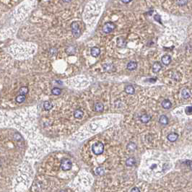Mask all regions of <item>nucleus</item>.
I'll list each match as a JSON object with an SVG mask.
<instances>
[{
  "label": "nucleus",
  "instance_id": "1",
  "mask_svg": "<svg viewBox=\"0 0 192 192\" xmlns=\"http://www.w3.org/2000/svg\"><path fill=\"white\" fill-rule=\"evenodd\" d=\"M92 153L96 155L101 154L104 151V144L101 141H98L92 145Z\"/></svg>",
  "mask_w": 192,
  "mask_h": 192
},
{
  "label": "nucleus",
  "instance_id": "2",
  "mask_svg": "<svg viewBox=\"0 0 192 192\" xmlns=\"http://www.w3.org/2000/svg\"><path fill=\"white\" fill-rule=\"evenodd\" d=\"M71 30H72V33L73 36L75 38H78L80 36V27H79V25L78 24V23L73 22L71 24Z\"/></svg>",
  "mask_w": 192,
  "mask_h": 192
},
{
  "label": "nucleus",
  "instance_id": "3",
  "mask_svg": "<svg viewBox=\"0 0 192 192\" xmlns=\"http://www.w3.org/2000/svg\"><path fill=\"white\" fill-rule=\"evenodd\" d=\"M115 28V25L114 23L108 22V23H106L102 27V32L105 33H109L112 32Z\"/></svg>",
  "mask_w": 192,
  "mask_h": 192
},
{
  "label": "nucleus",
  "instance_id": "4",
  "mask_svg": "<svg viewBox=\"0 0 192 192\" xmlns=\"http://www.w3.org/2000/svg\"><path fill=\"white\" fill-rule=\"evenodd\" d=\"M72 163L71 162L70 160L67 159V158H65L62 160V163L61 165V167L62 170H69L72 168Z\"/></svg>",
  "mask_w": 192,
  "mask_h": 192
},
{
  "label": "nucleus",
  "instance_id": "5",
  "mask_svg": "<svg viewBox=\"0 0 192 192\" xmlns=\"http://www.w3.org/2000/svg\"><path fill=\"white\" fill-rule=\"evenodd\" d=\"M102 67H103V69L105 72H114L115 70V66H114V64H111V63H107V64H103Z\"/></svg>",
  "mask_w": 192,
  "mask_h": 192
},
{
  "label": "nucleus",
  "instance_id": "6",
  "mask_svg": "<svg viewBox=\"0 0 192 192\" xmlns=\"http://www.w3.org/2000/svg\"><path fill=\"white\" fill-rule=\"evenodd\" d=\"M179 138V134L176 133H170L167 136V139L171 142L176 141Z\"/></svg>",
  "mask_w": 192,
  "mask_h": 192
},
{
  "label": "nucleus",
  "instance_id": "7",
  "mask_svg": "<svg viewBox=\"0 0 192 192\" xmlns=\"http://www.w3.org/2000/svg\"><path fill=\"white\" fill-rule=\"evenodd\" d=\"M181 96L184 99H187L191 97V92L187 88H183L181 91Z\"/></svg>",
  "mask_w": 192,
  "mask_h": 192
},
{
  "label": "nucleus",
  "instance_id": "8",
  "mask_svg": "<svg viewBox=\"0 0 192 192\" xmlns=\"http://www.w3.org/2000/svg\"><path fill=\"white\" fill-rule=\"evenodd\" d=\"M90 53H91V55L93 57H98L100 53H101V50L98 47H92L90 50Z\"/></svg>",
  "mask_w": 192,
  "mask_h": 192
},
{
  "label": "nucleus",
  "instance_id": "9",
  "mask_svg": "<svg viewBox=\"0 0 192 192\" xmlns=\"http://www.w3.org/2000/svg\"><path fill=\"white\" fill-rule=\"evenodd\" d=\"M151 118H152L151 115H148V114H143L140 116V121L143 124H147L151 120Z\"/></svg>",
  "mask_w": 192,
  "mask_h": 192
},
{
  "label": "nucleus",
  "instance_id": "10",
  "mask_svg": "<svg viewBox=\"0 0 192 192\" xmlns=\"http://www.w3.org/2000/svg\"><path fill=\"white\" fill-rule=\"evenodd\" d=\"M137 67V63L136 62L131 61V62H129L127 64V69H128V70H130V71L136 69Z\"/></svg>",
  "mask_w": 192,
  "mask_h": 192
},
{
  "label": "nucleus",
  "instance_id": "11",
  "mask_svg": "<svg viewBox=\"0 0 192 192\" xmlns=\"http://www.w3.org/2000/svg\"><path fill=\"white\" fill-rule=\"evenodd\" d=\"M162 69V66L161 64H160L159 62H155L154 63V64L153 65V71L154 73H157L159 72Z\"/></svg>",
  "mask_w": 192,
  "mask_h": 192
},
{
  "label": "nucleus",
  "instance_id": "12",
  "mask_svg": "<svg viewBox=\"0 0 192 192\" xmlns=\"http://www.w3.org/2000/svg\"><path fill=\"white\" fill-rule=\"evenodd\" d=\"M117 46L121 48L125 47L127 46V41L123 38H118L117 39Z\"/></svg>",
  "mask_w": 192,
  "mask_h": 192
},
{
  "label": "nucleus",
  "instance_id": "13",
  "mask_svg": "<svg viewBox=\"0 0 192 192\" xmlns=\"http://www.w3.org/2000/svg\"><path fill=\"white\" fill-rule=\"evenodd\" d=\"M104 110V105L101 102H96L95 104V111L97 112H102Z\"/></svg>",
  "mask_w": 192,
  "mask_h": 192
},
{
  "label": "nucleus",
  "instance_id": "14",
  "mask_svg": "<svg viewBox=\"0 0 192 192\" xmlns=\"http://www.w3.org/2000/svg\"><path fill=\"white\" fill-rule=\"evenodd\" d=\"M136 163V160L134 157H129L126 160V165L128 167L134 166Z\"/></svg>",
  "mask_w": 192,
  "mask_h": 192
},
{
  "label": "nucleus",
  "instance_id": "15",
  "mask_svg": "<svg viewBox=\"0 0 192 192\" xmlns=\"http://www.w3.org/2000/svg\"><path fill=\"white\" fill-rule=\"evenodd\" d=\"M162 62L165 65H168L171 62V57L168 55H165L162 57Z\"/></svg>",
  "mask_w": 192,
  "mask_h": 192
},
{
  "label": "nucleus",
  "instance_id": "16",
  "mask_svg": "<svg viewBox=\"0 0 192 192\" xmlns=\"http://www.w3.org/2000/svg\"><path fill=\"white\" fill-rule=\"evenodd\" d=\"M159 122L163 125H167L168 124V118L166 115H162L160 117Z\"/></svg>",
  "mask_w": 192,
  "mask_h": 192
},
{
  "label": "nucleus",
  "instance_id": "17",
  "mask_svg": "<svg viewBox=\"0 0 192 192\" xmlns=\"http://www.w3.org/2000/svg\"><path fill=\"white\" fill-rule=\"evenodd\" d=\"M162 106L165 108V109H169L171 108L172 106V103L169 101V100H164L162 102Z\"/></svg>",
  "mask_w": 192,
  "mask_h": 192
},
{
  "label": "nucleus",
  "instance_id": "18",
  "mask_svg": "<svg viewBox=\"0 0 192 192\" xmlns=\"http://www.w3.org/2000/svg\"><path fill=\"white\" fill-rule=\"evenodd\" d=\"M125 92L127 94L133 95V94H134L135 90H134V87L132 85H127V86L125 87Z\"/></svg>",
  "mask_w": 192,
  "mask_h": 192
},
{
  "label": "nucleus",
  "instance_id": "19",
  "mask_svg": "<svg viewBox=\"0 0 192 192\" xmlns=\"http://www.w3.org/2000/svg\"><path fill=\"white\" fill-rule=\"evenodd\" d=\"M84 115V112L80 110V109H77L75 112H74V116L76 118H82Z\"/></svg>",
  "mask_w": 192,
  "mask_h": 192
},
{
  "label": "nucleus",
  "instance_id": "20",
  "mask_svg": "<svg viewBox=\"0 0 192 192\" xmlns=\"http://www.w3.org/2000/svg\"><path fill=\"white\" fill-rule=\"evenodd\" d=\"M26 95H19L17 96L16 98V102H18V103H22L23 102L25 101H26Z\"/></svg>",
  "mask_w": 192,
  "mask_h": 192
},
{
  "label": "nucleus",
  "instance_id": "21",
  "mask_svg": "<svg viewBox=\"0 0 192 192\" xmlns=\"http://www.w3.org/2000/svg\"><path fill=\"white\" fill-rule=\"evenodd\" d=\"M53 105L49 101H45L43 103V108L46 111H50L52 108Z\"/></svg>",
  "mask_w": 192,
  "mask_h": 192
},
{
  "label": "nucleus",
  "instance_id": "22",
  "mask_svg": "<svg viewBox=\"0 0 192 192\" xmlns=\"http://www.w3.org/2000/svg\"><path fill=\"white\" fill-rule=\"evenodd\" d=\"M127 149L130 151H134L137 149V145L134 142H129L127 145Z\"/></svg>",
  "mask_w": 192,
  "mask_h": 192
},
{
  "label": "nucleus",
  "instance_id": "23",
  "mask_svg": "<svg viewBox=\"0 0 192 192\" xmlns=\"http://www.w3.org/2000/svg\"><path fill=\"white\" fill-rule=\"evenodd\" d=\"M19 92L20 95H26L28 93V88L27 87H22L20 88L19 90Z\"/></svg>",
  "mask_w": 192,
  "mask_h": 192
},
{
  "label": "nucleus",
  "instance_id": "24",
  "mask_svg": "<svg viewBox=\"0 0 192 192\" xmlns=\"http://www.w3.org/2000/svg\"><path fill=\"white\" fill-rule=\"evenodd\" d=\"M105 173V170H104V168L102 167H98L95 169V173L97 175H99V176H101V175H103Z\"/></svg>",
  "mask_w": 192,
  "mask_h": 192
},
{
  "label": "nucleus",
  "instance_id": "25",
  "mask_svg": "<svg viewBox=\"0 0 192 192\" xmlns=\"http://www.w3.org/2000/svg\"><path fill=\"white\" fill-rule=\"evenodd\" d=\"M52 94H53L54 95H59L62 93V90L59 88H54L51 90Z\"/></svg>",
  "mask_w": 192,
  "mask_h": 192
},
{
  "label": "nucleus",
  "instance_id": "26",
  "mask_svg": "<svg viewBox=\"0 0 192 192\" xmlns=\"http://www.w3.org/2000/svg\"><path fill=\"white\" fill-rule=\"evenodd\" d=\"M66 53H67L68 54H69V55H71V54H74L75 52V48L74 46L68 47V48L66 49Z\"/></svg>",
  "mask_w": 192,
  "mask_h": 192
},
{
  "label": "nucleus",
  "instance_id": "27",
  "mask_svg": "<svg viewBox=\"0 0 192 192\" xmlns=\"http://www.w3.org/2000/svg\"><path fill=\"white\" fill-rule=\"evenodd\" d=\"M185 113L187 115H192V106H187L185 108Z\"/></svg>",
  "mask_w": 192,
  "mask_h": 192
},
{
  "label": "nucleus",
  "instance_id": "28",
  "mask_svg": "<svg viewBox=\"0 0 192 192\" xmlns=\"http://www.w3.org/2000/svg\"><path fill=\"white\" fill-rule=\"evenodd\" d=\"M13 137H14V140H17V141H21V140H23L22 136H21L20 134H14Z\"/></svg>",
  "mask_w": 192,
  "mask_h": 192
},
{
  "label": "nucleus",
  "instance_id": "29",
  "mask_svg": "<svg viewBox=\"0 0 192 192\" xmlns=\"http://www.w3.org/2000/svg\"><path fill=\"white\" fill-rule=\"evenodd\" d=\"M188 0H176V3L180 5V6H183L185 4H186Z\"/></svg>",
  "mask_w": 192,
  "mask_h": 192
},
{
  "label": "nucleus",
  "instance_id": "30",
  "mask_svg": "<svg viewBox=\"0 0 192 192\" xmlns=\"http://www.w3.org/2000/svg\"><path fill=\"white\" fill-rule=\"evenodd\" d=\"M56 53H57V50H56V49H55V48H52V49H50V54H51V56L56 54Z\"/></svg>",
  "mask_w": 192,
  "mask_h": 192
},
{
  "label": "nucleus",
  "instance_id": "31",
  "mask_svg": "<svg viewBox=\"0 0 192 192\" xmlns=\"http://www.w3.org/2000/svg\"><path fill=\"white\" fill-rule=\"evenodd\" d=\"M186 164H187L192 170V161H191V160H187V161H186Z\"/></svg>",
  "mask_w": 192,
  "mask_h": 192
},
{
  "label": "nucleus",
  "instance_id": "32",
  "mask_svg": "<svg viewBox=\"0 0 192 192\" xmlns=\"http://www.w3.org/2000/svg\"><path fill=\"white\" fill-rule=\"evenodd\" d=\"M131 192H140V190L139 189V188L134 187V188H133V189L131 190Z\"/></svg>",
  "mask_w": 192,
  "mask_h": 192
},
{
  "label": "nucleus",
  "instance_id": "33",
  "mask_svg": "<svg viewBox=\"0 0 192 192\" xmlns=\"http://www.w3.org/2000/svg\"><path fill=\"white\" fill-rule=\"evenodd\" d=\"M123 3H124V4H128L129 2H131L132 0H121Z\"/></svg>",
  "mask_w": 192,
  "mask_h": 192
},
{
  "label": "nucleus",
  "instance_id": "34",
  "mask_svg": "<svg viewBox=\"0 0 192 192\" xmlns=\"http://www.w3.org/2000/svg\"><path fill=\"white\" fill-rule=\"evenodd\" d=\"M64 2H66V3H68V2H70L72 0H62Z\"/></svg>",
  "mask_w": 192,
  "mask_h": 192
}]
</instances>
